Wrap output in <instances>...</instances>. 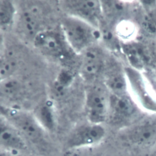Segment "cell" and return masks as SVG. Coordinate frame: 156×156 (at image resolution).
<instances>
[{
  "label": "cell",
  "instance_id": "6da1fadb",
  "mask_svg": "<svg viewBox=\"0 0 156 156\" xmlns=\"http://www.w3.org/2000/svg\"><path fill=\"white\" fill-rule=\"evenodd\" d=\"M0 114L15 127L29 146H33L42 152L49 149L48 133L37 121L32 112L0 103Z\"/></svg>",
  "mask_w": 156,
  "mask_h": 156
},
{
  "label": "cell",
  "instance_id": "7a4b0ae2",
  "mask_svg": "<svg viewBox=\"0 0 156 156\" xmlns=\"http://www.w3.org/2000/svg\"><path fill=\"white\" fill-rule=\"evenodd\" d=\"M59 28L67 43L77 56L95 45L101 37L99 28L68 15L62 18Z\"/></svg>",
  "mask_w": 156,
  "mask_h": 156
},
{
  "label": "cell",
  "instance_id": "3957f363",
  "mask_svg": "<svg viewBox=\"0 0 156 156\" xmlns=\"http://www.w3.org/2000/svg\"><path fill=\"white\" fill-rule=\"evenodd\" d=\"M32 43L41 54L56 61H67L74 55L77 56L67 43L60 28H44Z\"/></svg>",
  "mask_w": 156,
  "mask_h": 156
},
{
  "label": "cell",
  "instance_id": "277c9868",
  "mask_svg": "<svg viewBox=\"0 0 156 156\" xmlns=\"http://www.w3.org/2000/svg\"><path fill=\"white\" fill-rule=\"evenodd\" d=\"M110 97L105 87L99 84L90 85L85 90L84 109L88 122L102 124L107 120Z\"/></svg>",
  "mask_w": 156,
  "mask_h": 156
},
{
  "label": "cell",
  "instance_id": "5b68a950",
  "mask_svg": "<svg viewBox=\"0 0 156 156\" xmlns=\"http://www.w3.org/2000/svg\"><path fill=\"white\" fill-rule=\"evenodd\" d=\"M105 135L106 130L102 124L87 121L76 125L69 132L64 147L68 150L91 147L100 143Z\"/></svg>",
  "mask_w": 156,
  "mask_h": 156
},
{
  "label": "cell",
  "instance_id": "8992f818",
  "mask_svg": "<svg viewBox=\"0 0 156 156\" xmlns=\"http://www.w3.org/2000/svg\"><path fill=\"white\" fill-rule=\"evenodd\" d=\"M61 7L66 15L82 20L99 29L103 14L101 1L96 0L62 1Z\"/></svg>",
  "mask_w": 156,
  "mask_h": 156
},
{
  "label": "cell",
  "instance_id": "52a82bcc",
  "mask_svg": "<svg viewBox=\"0 0 156 156\" xmlns=\"http://www.w3.org/2000/svg\"><path fill=\"white\" fill-rule=\"evenodd\" d=\"M125 76L128 87L138 103L151 112L156 113V94L152 91L144 77L134 68H126Z\"/></svg>",
  "mask_w": 156,
  "mask_h": 156
},
{
  "label": "cell",
  "instance_id": "ba28073f",
  "mask_svg": "<svg viewBox=\"0 0 156 156\" xmlns=\"http://www.w3.org/2000/svg\"><path fill=\"white\" fill-rule=\"evenodd\" d=\"M43 22V15L37 5L27 3L18 9L15 22L18 31L32 42L36 35L44 29Z\"/></svg>",
  "mask_w": 156,
  "mask_h": 156
},
{
  "label": "cell",
  "instance_id": "9c48e42d",
  "mask_svg": "<svg viewBox=\"0 0 156 156\" xmlns=\"http://www.w3.org/2000/svg\"><path fill=\"white\" fill-rule=\"evenodd\" d=\"M122 139L131 145L139 147L154 146L156 144V119H146L125 128Z\"/></svg>",
  "mask_w": 156,
  "mask_h": 156
},
{
  "label": "cell",
  "instance_id": "30bf717a",
  "mask_svg": "<svg viewBox=\"0 0 156 156\" xmlns=\"http://www.w3.org/2000/svg\"><path fill=\"white\" fill-rule=\"evenodd\" d=\"M29 145L15 127L0 114V150L10 155L26 152Z\"/></svg>",
  "mask_w": 156,
  "mask_h": 156
},
{
  "label": "cell",
  "instance_id": "8fae6325",
  "mask_svg": "<svg viewBox=\"0 0 156 156\" xmlns=\"http://www.w3.org/2000/svg\"><path fill=\"white\" fill-rule=\"evenodd\" d=\"M79 56V71L81 77L85 81H93L100 74L104 67L102 53L94 45Z\"/></svg>",
  "mask_w": 156,
  "mask_h": 156
},
{
  "label": "cell",
  "instance_id": "7c38bea8",
  "mask_svg": "<svg viewBox=\"0 0 156 156\" xmlns=\"http://www.w3.org/2000/svg\"><path fill=\"white\" fill-rule=\"evenodd\" d=\"M136 106L134 102L126 95L110 97L108 117L115 123L121 124L132 120L136 113Z\"/></svg>",
  "mask_w": 156,
  "mask_h": 156
},
{
  "label": "cell",
  "instance_id": "4fadbf2b",
  "mask_svg": "<svg viewBox=\"0 0 156 156\" xmlns=\"http://www.w3.org/2000/svg\"><path fill=\"white\" fill-rule=\"evenodd\" d=\"M37 121L48 133L52 132L56 127V117L51 102H43L32 112Z\"/></svg>",
  "mask_w": 156,
  "mask_h": 156
},
{
  "label": "cell",
  "instance_id": "5bb4252c",
  "mask_svg": "<svg viewBox=\"0 0 156 156\" xmlns=\"http://www.w3.org/2000/svg\"><path fill=\"white\" fill-rule=\"evenodd\" d=\"M18 7L13 1L0 0V29L5 30L15 24Z\"/></svg>",
  "mask_w": 156,
  "mask_h": 156
},
{
  "label": "cell",
  "instance_id": "9a60e30c",
  "mask_svg": "<svg viewBox=\"0 0 156 156\" xmlns=\"http://www.w3.org/2000/svg\"><path fill=\"white\" fill-rule=\"evenodd\" d=\"M23 92V86L20 81L15 78L2 80L0 83V99L14 100L20 97Z\"/></svg>",
  "mask_w": 156,
  "mask_h": 156
},
{
  "label": "cell",
  "instance_id": "2e32d148",
  "mask_svg": "<svg viewBox=\"0 0 156 156\" xmlns=\"http://www.w3.org/2000/svg\"><path fill=\"white\" fill-rule=\"evenodd\" d=\"M18 65V59L12 52H5L0 58V76L2 80L14 77Z\"/></svg>",
  "mask_w": 156,
  "mask_h": 156
},
{
  "label": "cell",
  "instance_id": "e0dca14e",
  "mask_svg": "<svg viewBox=\"0 0 156 156\" xmlns=\"http://www.w3.org/2000/svg\"><path fill=\"white\" fill-rule=\"evenodd\" d=\"M107 86L115 95H126L128 86L125 75L124 76L119 75L110 76L107 79Z\"/></svg>",
  "mask_w": 156,
  "mask_h": 156
},
{
  "label": "cell",
  "instance_id": "ac0fdd59",
  "mask_svg": "<svg viewBox=\"0 0 156 156\" xmlns=\"http://www.w3.org/2000/svg\"><path fill=\"white\" fill-rule=\"evenodd\" d=\"M135 32V26L130 21H121L116 28V33L122 39L129 40L132 39Z\"/></svg>",
  "mask_w": 156,
  "mask_h": 156
},
{
  "label": "cell",
  "instance_id": "d6986e66",
  "mask_svg": "<svg viewBox=\"0 0 156 156\" xmlns=\"http://www.w3.org/2000/svg\"><path fill=\"white\" fill-rule=\"evenodd\" d=\"M5 51V38L4 34L0 31V58L4 54Z\"/></svg>",
  "mask_w": 156,
  "mask_h": 156
},
{
  "label": "cell",
  "instance_id": "ffe728a7",
  "mask_svg": "<svg viewBox=\"0 0 156 156\" xmlns=\"http://www.w3.org/2000/svg\"><path fill=\"white\" fill-rule=\"evenodd\" d=\"M11 155L0 150V156H10Z\"/></svg>",
  "mask_w": 156,
  "mask_h": 156
},
{
  "label": "cell",
  "instance_id": "44dd1931",
  "mask_svg": "<svg viewBox=\"0 0 156 156\" xmlns=\"http://www.w3.org/2000/svg\"><path fill=\"white\" fill-rule=\"evenodd\" d=\"M153 155L156 156V144L154 146V152H153Z\"/></svg>",
  "mask_w": 156,
  "mask_h": 156
},
{
  "label": "cell",
  "instance_id": "7402d4cb",
  "mask_svg": "<svg viewBox=\"0 0 156 156\" xmlns=\"http://www.w3.org/2000/svg\"><path fill=\"white\" fill-rule=\"evenodd\" d=\"M1 81H2V79H1V76H0V83H1Z\"/></svg>",
  "mask_w": 156,
  "mask_h": 156
}]
</instances>
